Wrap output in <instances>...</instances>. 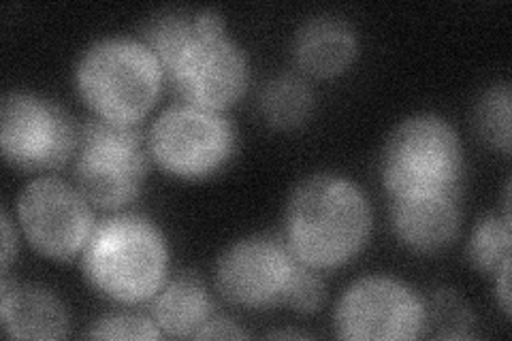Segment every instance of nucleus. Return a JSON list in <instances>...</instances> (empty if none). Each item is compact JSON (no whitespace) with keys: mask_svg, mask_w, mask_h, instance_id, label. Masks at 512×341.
<instances>
[{"mask_svg":"<svg viewBox=\"0 0 512 341\" xmlns=\"http://www.w3.org/2000/svg\"><path fill=\"white\" fill-rule=\"evenodd\" d=\"M459 192L419 199H393L391 220L397 239L414 252H438L457 237Z\"/></svg>","mask_w":512,"mask_h":341,"instance_id":"12","label":"nucleus"},{"mask_svg":"<svg viewBox=\"0 0 512 341\" xmlns=\"http://www.w3.org/2000/svg\"><path fill=\"white\" fill-rule=\"evenodd\" d=\"M79 128L60 105L28 92H11L0 105L3 156L24 171L62 167L77 152Z\"/></svg>","mask_w":512,"mask_h":341,"instance_id":"8","label":"nucleus"},{"mask_svg":"<svg viewBox=\"0 0 512 341\" xmlns=\"http://www.w3.org/2000/svg\"><path fill=\"white\" fill-rule=\"evenodd\" d=\"M148 148L167 173L203 180L227 165L235 150V131L218 111L173 105L152 124Z\"/></svg>","mask_w":512,"mask_h":341,"instance_id":"7","label":"nucleus"},{"mask_svg":"<svg viewBox=\"0 0 512 341\" xmlns=\"http://www.w3.org/2000/svg\"><path fill=\"white\" fill-rule=\"evenodd\" d=\"M431 327V335L442 339L468 337L472 327V314L468 305L453 290H438L425 305V329Z\"/></svg>","mask_w":512,"mask_h":341,"instance_id":"19","label":"nucleus"},{"mask_svg":"<svg viewBox=\"0 0 512 341\" xmlns=\"http://www.w3.org/2000/svg\"><path fill=\"white\" fill-rule=\"evenodd\" d=\"M474 124L480 139L504 154L510 152V86L489 88L476 103Z\"/></svg>","mask_w":512,"mask_h":341,"instance_id":"18","label":"nucleus"},{"mask_svg":"<svg viewBox=\"0 0 512 341\" xmlns=\"http://www.w3.org/2000/svg\"><path fill=\"white\" fill-rule=\"evenodd\" d=\"M468 256L476 269L498 273L510 261V214L487 216L478 222L468 243Z\"/></svg>","mask_w":512,"mask_h":341,"instance_id":"17","label":"nucleus"},{"mask_svg":"<svg viewBox=\"0 0 512 341\" xmlns=\"http://www.w3.org/2000/svg\"><path fill=\"white\" fill-rule=\"evenodd\" d=\"M335 331L342 339L406 341L425 333V303L393 278H363L335 307Z\"/></svg>","mask_w":512,"mask_h":341,"instance_id":"9","label":"nucleus"},{"mask_svg":"<svg viewBox=\"0 0 512 341\" xmlns=\"http://www.w3.org/2000/svg\"><path fill=\"white\" fill-rule=\"evenodd\" d=\"M90 339H158V324L141 314H109L88 331Z\"/></svg>","mask_w":512,"mask_h":341,"instance_id":"20","label":"nucleus"},{"mask_svg":"<svg viewBox=\"0 0 512 341\" xmlns=\"http://www.w3.org/2000/svg\"><path fill=\"white\" fill-rule=\"evenodd\" d=\"M299 261L286 243L271 237L237 241L220 256L216 286L222 297L242 307L284 303Z\"/></svg>","mask_w":512,"mask_h":341,"instance_id":"11","label":"nucleus"},{"mask_svg":"<svg viewBox=\"0 0 512 341\" xmlns=\"http://www.w3.org/2000/svg\"><path fill=\"white\" fill-rule=\"evenodd\" d=\"M370 233V201L346 177L312 175L295 188L286 205L284 243L301 265L314 271L352 261Z\"/></svg>","mask_w":512,"mask_h":341,"instance_id":"1","label":"nucleus"},{"mask_svg":"<svg viewBox=\"0 0 512 341\" xmlns=\"http://www.w3.org/2000/svg\"><path fill=\"white\" fill-rule=\"evenodd\" d=\"M148 175L139 124L92 118L79 126L75 184L90 205L120 209L133 203Z\"/></svg>","mask_w":512,"mask_h":341,"instance_id":"6","label":"nucleus"},{"mask_svg":"<svg viewBox=\"0 0 512 341\" xmlns=\"http://www.w3.org/2000/svg\"><path fill=\"white\" fill-rule=\"evenodd\" d=\"M295 60L314 77L344 73L357 56V35L342 18L318 15L303 24L295 37Z\"/></svg>","mask_w":512,"mask_h":341,"instance_id":"14","label":"nucleus"},{"mask_svg":"<svg viewBox=\"0 0 512 341\" xmlns=\"http://www.w3.org/2000/svg\"><path fill=\"white\" fill-rule=\"evenodd\" d=\"M18 216L32 248L54 261L82 254L96 226L84 194L58 177L30 182L20 194Z\"/></svg>","mask_w":512,"mask_h":341,"instance_id":"10","label":"nucleus"},{"mask_svg":"<svg viewBox=\"0 0 512 341\" xmlns=\"http://www.w3.org/2000/svg\"><path fill=\"white\" fill-rule=\"evenodd\" d=\"M169 250L163 233L148 218L122 214L94 226L82 252L88 282L120 303L156 297L167 278Z\"/></svg>","mask_w":512,"mask_h":341,"instance_id":"2","label":"nucleus"},{"mask_svg":"<svg viewBox=\"0 0 512 341\" xmlns=\"http://www.w3.org/2000/svg\"><path fill=\"white\" fill-rule=\"evenodd\" d=\"M163 71L184 103L218 113L242 99L250 77L244 50L227 37L216 11L195 13L192 32Z\"/></svg>","mask_w":512,"mask_h":341,"instance_id":"5","label":"nucleus"},{"mask_svg":"<svg viewBox=\"0 0 512 341\" xmlns=\"http://www.w3.org/2000/svg\"><path fill=\"white\" fill-rule=\"evenodd\" d=\"M165 71L146 41H96L77 62L75 84L96 118L139 124L163 90Z\"/></svg>","mask_w":512,"mask_h":341,"instance_id":"3","label":"nucleus"},{"mask_svg":"<svg viewBox=\"0 0 512 341\" xmlns=\"http://www.w3.org/2000/svg\"><path fill=\"white\" fill-rule=\"evenodd\" d=\"M15 256V235L7 211H3V273L7 275L9 265Z\"/></svg>","mask_w":512,"mask_h":341,"instance_id":"24","label":"nucleus"},{"mask_svg":"<svg viewBox=\"0 0 512 341\" xmlns=\"http://www.w3.org/2000/svg\"><path fill=\"white\" fill-rule=\"evenodd\" d=\"M325 301V284L314 273V269L301 265L297 267L291 286H288L284 303L297 314H314Z\"/></svg>","mask_w":512,"mask_h":341,"instance_id":"21","label":"nucleus"},{"mask_svg":"<svg viewBox=\"0 0 512 341\" xmlns=\"http://www.w3.org/2000/svg\"><path fill=\"white\" fill-rule=\"evenodd\" d=\"M380 169L393 199L459 192L463 150L455 128L429 113L404 120L384 145Z\"/></svg>","mask_w":512,"mask_h":341,"instance_id":"4","label":"nucleus"},{"mask_svg":"<svg viewBox=\"0 0 512 341\" xmlns=\"http://www.w3.org/2000/svg\"><path fill=\"white\" fill-rule=\"evenodd\" d=\"M495 290H498L502 310L510 314V261L504 263L500 271L495 273Z\"/></svg>","mask_w":512,"mask_h":341,"instance_id":"23","label":"nucleus"},{"mask_svg":"<svg viewBox=\"0 0 512 341\" xmlns=\"http://www.w3.org/2000/svg\"><path fill=\"white\" fill-rule=\"evenodd\" d=\"M210 292L195 275H178L156 292L154 322L171 337H195L214 318Z\"/></svg>","mask_w":512,"mask_h":341,"instance_id":"15","label":"nucleus"},{"mask_svg":"<svg viewBox=\"0 0 512 341\" xmlns=\"http://www.w3.org/2000/svg\"><path fill=\"white\" fill-rule=\"evenodd\" d=\"M314 94L306 81L295 75L271 79L261 92L263 118L276 128H297L312 116Z\"/></svg>","mask_w":512,"mask_h":341,"instance_id":"16","label":"nucleus"},{"mask_svg":"<svg viewBox=\"0 0 512 341\" xmlns=\"http://www.w3.org/2000/svg\"><path fill=\"white\" fill-rule=\"evenodd\" d=\"M239 339V337H248L246 331L239 329V324H235L229 318H212L205 327L195 335V339Z\"/></svg>","mask_w":512,"mask_h":341,"instance_id":"22","label":"nucleus"},{"mask_svg":"<svg viewBox=\"0 0 512 341\" xmlns=\"http://www.w3.org/2000/svg\"><path fill=\"white\" fill-rule=\"evenodd\" d=\"M271 337H306V335L295 333V331H278V333H271Z\"/></svg>","mask_w":512,"mask_h":341,"instance_id":"25","label":"nucleus"},{"mask_svg":"<svg viewBox=\"0 0 512 341\" xmlns=\"http://www.w3.org/2000/svg\"><path fill=\"white\" fill-rule=\"evenodd\" d=\"M0 318L13 339H62L69 331L64 305L41 286L11 284L3 278L0 290Z\"/></svg>","mask_w":512,"mask_h":341,"instance_id":"13","label":"nucleus"}]
</instances>
